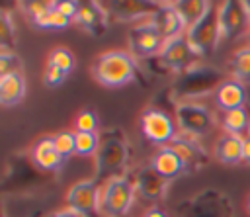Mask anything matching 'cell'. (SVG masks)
Masks as SVG:
<instances>
[{
	"instance_id": "74e56055",
	"label": "cell",
	"mask_w": 250,
	"mask_h": 217,
	"mask_svg": "<svg viewBox=\"0 0 250 217\" xmlns=\"http://www.w3.org/2000/svg\"><path fill=\"white\" fill-rule=\"evenodd\" d=\"M143 217H168V213H166L162 207L152 205L150 209H146V211H145V215H143Z\"/></svg>"
},
{
	"instance_id": "3957f363",
	"label": "cell",
	"mask_w": 250,
	"mask_h": 217,
	"mask_svg": "<svg viewBox=\"0 0 250 217\" xmlns=\"http://www.w3.org/2000/svg\"><path fill=\"white\" fill-rule=\"evenodd\" d=\"M223 72L211 65H197L182 74L176 76V80L172 82L170 94L178 104L184 102H193L195 98L207 96V94H215L217 88L223 84Z\"/></svg>"
},
{
	"instance_id": "60d3db41",
	"label": "cell",
	"mask_w": 250,
	"mask_h": 217,
	"mask_svg": "<svg viewBox=\"0 0 250 217\" xmlns=\"http://www.w3.org/2000/svg\"><path fill=\"white\" fill-rule=\"evenodd\" d=\"M246 209H248V213H250V194H248V197H246Z\"/></svg>"
},
{
	"instance_id": "2e32d148",
	"label": "cell",
	"mask_w": 250,
	"mask_h": 217,
	"mask_svg": "<svg viewBox=\"0 0 250 217\" xmlns=\"http://www.w3.org/2000/svg\"><path fill=\"white\" fill-rule=\"evenodd\" d=\"M168 180L164 176H160L152 166H145L135 174V186H137V194L146 199V201H160L166 197L168 192Z\"/></svg>"
},
{
	"instance_id": "8d00e7d4",
	"label": "cell",
	"mask_w": 250,
	"mask_h": 217,
	"mask_svg": "<svg viewBox=\"0 0 250 217\" xmlns=\"http://www.w3.org/2000/svg\"><path fill=\"white\" fill-rule=\"evenodd\" d=\"M49 217H86V215H82V213H78V211H74L70 207H64V209H59V211L51 213Z\"/></svg>"
},
{
	"instance_id": "d6986e66",
	"label": "cell",
	"mask_w": 250,
	"mask_h": 217,
	"mask_svg": "<svg viewBox=\"0 0 250 217\" xmlns=\"http://www.w3.org/2000/svg\"><path fill=\"white\" fill-rule=\"evenodd\" d=\"M31 160H33V164H35L41 172H45V174L57 172V170L64 164L62 156H61V154L57 152V149H55L53 137H43V139H39V141L33 145V149H31Z\"/></svg>"
},
{
	"instance_id": "4dcf8cb0",
	"label": "cell",
	"mask_w": 250,
	"mask_h": 217,
	"mask_svg": "<svg viewBox=\"0 0 250 217\" xmlns=\"http://www.w3.org/2000/svg\"><path fill=\"white\" fill-rule=\"evenodd\" d=\"M49 65H53V66H57V68H61L62 72L68 74L74 68V55L66 47H57L49 55Z\"/></svg>"
},
{
	"instance_id": "ab89813d",
	"label": "cell",
	"mask_w": 250,
	"mask_h": 217,
	"mask_svg": "<svg viewBox=\"0 0 250 217\" xmlns=\"http://www.w3.org/2000/svg\"><path fill=\"white\" fill-rule=\"evenodd\" d=\"M27 217H43V211H39V209H37V211H33V213H31V215H27Z\"/></svg>"
},
{
	"instance_id": "5bb4252c",
	"label": "cell",
	"mask_w": 250,
	"mask_h": 217,
	"mask_svg": "<svg viewBox=\"0 0 250 217\" xmlns=\"http://www.w3.org/2000/svg\"><path fill=\"white\" fill-rule=\"evenodd\" d=\"M109 12L105 8V4L102 2H92V0H84L78 4V14H76V20L74 23H78L84 31H88L90 35L98 37L102 33L107 31V25H109Z\"/></svg>"
},
{
	"instance_id": "d6a6232c",
	"label": "cell",
	"mask_w": 250,
	"mask_h": 217,
	"mask_svg": "<svg viewBox=\"0 0 250 217\" xmlns=\"http://www.w3.org/2000/svg\"><path fill=\"white\" fill-rule=\"evenodd\" d=\"M98 113L92 111V109H84L76 115L74 119V131H80V133H98Z\"/></svg>"
},
{
	"instance_id": "f546056e",
	"label": "cell",
	"mask_w": 250,
	"mask_h": 217,
	"mask_svg": "<svg viewBox=\"0 0 250 217\" xmlns=\"http://www.w3.org/2000/svg\"><path fill=\"white\" fill-rule=\"evenodd\" d=\"M53 143H55V149L62 156L64 162L72 154H76V137H74V131H61V133L53 135Z\"/></svg>"
},
{
	"instance_id": "52a82bcc",
	"label": "cell",
	"mask_w": 250,
	"mask_h": 217,
	"mask_svg": "<svg viewBox=\"0 0 250 217\" xmlns=\"http://www.w3.org/2000/svg\"><path fill=\"white\" fill-rule=\"evenodd\" d=\"M174 119L178 123L180 133L191 135L195 139H201V137L209 135L217 125V119H215L213 111L207 106L197 104V102L178 104L176 109H174Z\"/></svg>"
},
{
	"instance_id": "b9f144b4",
	"label": "cell",
	"mask_w": 250,
	"mask_h": 217,
	"mask_svg": "<svg viewBox=\"0 0 250 217\" xmlns=\"http://www.w3.org/2000/svg\"><path fill=\"white\" fill-rule=\"evenodd\" d=\"M246 10H248V14H250V2H246Z\"/></svg>"
},
{
	"instance_id": "d4e9b609",
	"label": "cell",
	"mask_w": 250,
	"mask_h": 217,
	"mask_svg": "<svg viewBox=\"0 0 250 217\" xmlns=\"http://www.w3.org/2000/svg\"><path fill=\"white\" fill-rule=\"evenodd\" d=\"M221 127L225 129V133L229 135H236V137H248L250 135V113L246 108H236L230 111H223L221 113Z\"/></svg>"
},
{
	"instance_id": "30bf717a",
	"label": "cell",
	"mask_w": 250,
	"mask_h": 217,
	"mask_svg": "<svg viewBox=\"0 0 250 217\" xmlns=\"http://www.w3.org/2000/svg\"><path fill=\"white\" fill-rule=\"evenodd\" d=\"M156 59L166 70L182 74V72L197 66L201 57L195 53V49L191 47V43L188 41V37L184 33V35H178L174 39H168Z\"/></svg>"
},
{
	"instance_id": "9c48e42d",
	"label": "cell",
	"mask_w": 250,
	"mask_h": 217,
	"mask_svg": "<svg viewBox=\"0 0 250 217\" xmlns=\"http://www.w3.org/2000/svg\"><path fill=\"white\" fill-rule=\"evenodd\" d=\"M141 131L145 135V139L152 145L160 147H168L176 135L180 133L176 119H172L164 109L160 108H150L141 115Z\"/></svg>"
},
{
	"instance_id": "7402d4cb",
	"label": "cell",
	"mask_w": 250,
	"mask_h": 217,
	"mask_svg": "<svg viewBox=\"0 0 250 217\" xmlns=\"http://www.w3.org/2000/svg\"><path fill=\"white\" fill-rule=\"evenodd\" d=\"M152 22L156 23V27L160 29V33L164 35V39H166V41L186 33L184 22H182V18L178 16V12L174 10L172 2H162L160 10L154 14Z\"/></svg>"
},
{
	"instance_id": "836d02e7",
	"label": "cell",
	"mask_w": 250,
	"mask_h": 217,
	"mask_svg": "<svg viewBox=\"0 0 250 217\" xmlns=\"http://www.w3.org/2000/svg\"><path fill=\"white\" fill-rule=\"evenodd\" d=\"M12 72H21V59L16 51H0V78Z\"/></svg>"
},
{
	"instance_id": "ac0fdd59",
	"label": "cell",
	"mask_w": 250,
	"mask_h": 217,
	"mask_svg": "<svg viewBox=\"0 0 250 217\" xmlns=\"http://www.w3.org/2000/svg\"><path fill=\"white\" fill-rule=\"evenodd\" d=\"M41 170L31 162H27L23 156H16L14 158V166L8 168V174H6V180H4V188H8L10 184H14L16 190H21V188H29L33 186V182H43V176L39 174Z\"/></svg>"
},
{
	"instance_id": "9a60e30c",
	"label": "cell",
	"mask_w": 250,
	"mask_h": 217,
	"mask_svg": "<svg viewBox=\"0 0 250 217\" xmlns=\"http://www.w3.org/2000/svg\"><path fill=\"white\" fill-rule=\"evenodd\" d=\"M170 147L182 156L188 172H195L199 170L207 160H209V154L205 151V147L201 145V139H195L191 135H186V133H178L176 139L170 143Z\"/></svg>"
},
{
	"instance_id": "f35d334b",
	"label": "cell",
	"mask_w": 250,
	"mask_h": 217,
	"mask_svg": "<svg viewBox=\"0 0 250 217\" xmlns=\"http://www.w3.org/2000/svg\"><path fill=\"white\" fill-rule=\"evenodd\" d=\"M242 162L250 164V135L244 137V158H242Z\"/></svg>"
},
{
	"instance_id": "4316f807",
	"label": "cell",
	"mask_w": 250,
	"mask_h": 217,
	"mask_svg": "<svg viewBox=\"0 0 250 217\" xmlns=\"http://www.w3.org/2000/svg\"><path fill=\"white\" fill-rule=\"evenodd\" d=\"M74 137H76V154L78 156H96L98 154V149L102 143V137L98 133L74 131Z\"/></svg>"
},
{
	"instance_id": "4fadbf2b",
	"label": "cell",
	"mask_w": 250,
	"mask_h": 217,
	"mask_svg": "<svg viewBox=\"0 0 250 217\" xmlns=\"http://www.w3.org/2000/svg\"><path fill=\"white\" fill-rule=\"evenodd\" d=\"M162 2H152V0H117L105 4L109 16L117 22H145L152 20L154 14L160 10Z\"/></svg>"
},
{
	"instance_id": "7c38bea8",
	"label": "cell",
	"mask_w": 250,
	"mask_h": 217,
	"mask_svg": "<svg viewBox=\"0 0 250 217\" xmlns=\"http://www.w3.org/2000/svg\"><path fill=\"white\" fill-rule=\"evenodd\" d=\"M100 201H102V186L94 178L80 180L72 184L66 192V205L86 217H96L98 213H102Z\"/></svg>"
},
{
	"instance_id": "ba28073f",
	"label": "cell",
	"mask_w": 250,
	"mask_h": 217,
	"mask_svg": "<svg viewBox=\"0 0 250 217\" xmlns=\"http://www.w3.org/2000/svg\"><path fill=\"white\" fill-rule=\"evenodd\" d=\"M164 43H166V39L152 20H145L141 23H135L129 29V53L135 59L158 57Z\"/></svg>"
},
{
	"instance_id": "83f0119b",
	"label": "cell",
	"mask_w": 250,
	"mask_h": 217,
	"mask_svg": "<svg viewBox=\"0 0 250 217\" xmlns=\"http://www.w3.org/2000/svg\"><path fill=\"white\" fill-rule=\"evenodd\" d=\"M70 23H72V20H68L64 14H61L57 10V6L53 4V8L45 16H41L33 25H37L39 29H66V27H70Z\"/></svg>"
},
{
	"instance_id": "7a4b0ae2",
	"label": "cell",
	"mask_w": 250,
	"mask_h": 217,
	"mask_svg": "<svg viewBox=\"0 0 250 217\" xmlns=\"http://www.w3.org/2000/svg\"><path fill=\"white\" fill-rule=\"evenodd\" d=\"M92 76L102 86L119 88L139 78V65L129 51L113 49L96 57L92 65Z\"/></svg>"
},
{
	"instance_id": "277c9868",
	"label": "cell",
	"mask_w": 250,
	"mask_h": 217,
	"mask_svg": "<svg viewBox=\"0 0 250 217\" xmlns=\"http://www.w3.org/2000/svg\"><path fill=\"white\" fill-rule=\"evenodd\" d=\"M176 217H236L230 197L215 188H207L176 207Z\"/></svg>"
},
{
	"instance_id": "603a6c76",
	"label": "cell",
	"mask_w": 250,
	"mask_h": 217,
	"mask_svg": "<svg viewBox=\"0 0 250 217\" xmlns=\"http://www.w3.org/2000/svg\"><path fill=\"white\" fill-rule=\"evenodd\" d=\"M25 96V78L23 72H12L0 78V104L12 108L20 104Z\"/></svg>"
},
{
	"instance_id": "7bdbcfd3",
	"label": "cell",
	"mask_w": 250,
	"mask_h": 217,
	"mask_svg": "<svg viewBox=\"0 0 250 217\" xmlns=\"http://www.w3.org/2000/svg\"><path fill=\"white\" fill-rule=\"evenodd\" d=\"M248 37H250V31H248Z\"/></svg>"
},
{
	"instance_id": "f1b7e54d",
	"label": "cell",
	"mask_w": 250,
	"mask_h": 217,
	"mask_svg": "<svg viewBox=\"0 0 250 217\" xmlns=\"http://www.w3.org/2000/svg\"><path fill=\"white\" fill-rule=\"evenodd\" d=\"M16 41V25L8 10H0V45L2 51H12Z\"/></svg>"
},
{
	"instance_id": "e575fe53",
	"label": "cell",
	"mask_w": 250,
	"mask_h": 217,
	"mask_svg": "<svg viewBox=\"0 0 250 217\" xmlns=\"http://www.w3.org/2000/svg\"><path fill=\"white\" fill-rule=\"evenodd\" d=\"M64 78H66V72H62L61 68H57V66H53V65L47 63V66L43 70V84L45 86H53L55 88V86L62 84Z\"/></svg>"
},
{
	"instance_id": "cb8c5ba5",
	"label": "cell",
	"mask_w": 250,
	"mask_h": 217,
	"mask_svg": "<svg viewBox=\"0 0 250 217\" xmlns=\"http://www.w3.org/2000/svg\"><path fill=\"white\" fill-rule=\"evenodd\" d=\"M172 6L178 12V16L182 18L184 27L188 31L207 14L211 2H205V0H174Z\"/></svg>"
},
{
	"instance_id": "6da1fadb",
	"label": "cell",
	"mask_w": 250,
	"mask_h": 217,
	"mask_svg": "<svg viewBox=\"0 0 250 217\" xmlns=\"http://www.w3.org/2000/svg\"><path fill=\"white\" fill-rule=\"evenodd\" d=\"M131 149L127 139L119 129H109L102 135V143L96 154V176L94 180L104 186L105 182L125 176V168L129 164Z\"/></svg>"
},
{
	"instance_id": "d590c367",
	"label": "cell",
	"mask_w": 250,
	"mask_h": 217,
	"mask_svg": "<svg viewBox=\"0 0 250 217\" xmlns=\"http://www.w3.org/2000/svg\"><path fill=\"white\" fill-rule=\"evenodd\" d=\"M78 4L80 2H74V0H61V2H55V6H57V10L61 12V14H64L68 20H76V14H78Z\"/></svg>"
},
{
	"instance_id": "8992f818",
	"label": "cell",
	"mask_w": 250,
	"mask_h": 217,
	"mask_svg": "<svg viewBox=\"0 0 250 217\" xmlns=\"http://www.w3.org/2000/svg\"><path fill=\"white\" fill-rule=\"evenodd\" d=\"M186 37H188V41L191 43V47L195 49V53L199 57L213 55V51L223 41L221 23H219V4L217 2H211L207 14L191 29L186 31Z\"/></svg>"
},
{
	"instance_id": "5b68a950",
	"label": "cell",
	"mask_w": 250,
	"mask_h": 217,
	"mask_svg": "<svg viewBox=\"0 0 250 217\" xmlns=\"http://www.w3.org/2000/svg\"><path fill=\"white\" fill-rule=\"evenodd\" d=\"M137 197L135 178L117 176L102 186V201L100 209L105 217H125Z\"/></svg>"
},
{
	"instance_id": "e0dca14e",
	"label": "cell",
	"mask_w": 250,
	"mask_h": 217,
	"mask_svg": "<svg viewBox=\"0 0 250 217\" xmlns=\"http://www.w3.org/2000/svg\"><path fill=\"white\" fill-rule=\"evenodd\" d=\"M150 166H152L160 176H164L168 182H170V180H176V178H180L182 174L188 172V168H186L182 156H180L170 145H168V147H160V149L154 152V156H152V160H150Z\"/></svg>"
},
{
	"instance_id": "8fae6325",
	"label": "cell",
	"mask_w": 250,
	"mask_h": 217,
	"mask_svg": "<svg viewBox=\"0 0 250 217\" xmlns=\"http://www.w3.org/2000/svg\"><path fill=\"white\" fill-rule=\"evenodd\" d=\"M219 23L223 41L238 39L240 35L250 31V14L246 10V2L242 0H227L219 4Z\"/></svg>"
},
{
	"instance_id": "ffe728a7",
	"label": "cell",
	"mask_w": 250,
	"mask_h": 217,
	"mask_svg": "<svg viewBox=\"0 0 250 217\" xmlns=\"http://www.w3.org/2000/svg\"><path fill=\"white\" fill-rule=\"evenodd\" d=\"M215 102L221 111H230L236 108H244L246 104V88L242 82L234 78H225L223 84L215 92Z\"/></svg>"
},
{
	"instance_id": "1f68e13d",
	"label": "cell",
	"mask_w": 250,
	"mask_h": 217,
	"mask_svg": "<svg viewBox=\"0 0 250 217\" xmlns=\"http://www.w3.org/2000/svg\"><path fill=\"white\" fill-rule=\"evenodd\" d=\"M55 2H45V0H31V2H20L18 6L21 8V12L31 20V23H35L41 16H45Z\"/></svg>"
},
{
	"instance_id": "44dd1931",
	"label": "cell",
	"mask_w": 250,
	"mask_h": 217,
	"mask_svg": "<svg viewBox=\"0 0 250 217\" xmlns=\"http://www.w3.org/2000/svg\"><path fill=\"white\" fill-rule=\"evenodd\" d=\"M213 154L223 164H238L244 158V139L225 133L215 141Z\"/></svg>"
},
{
	"instance_id": "484cf974",
	"label": "cell",
	"mask_w": 250,
	"mask_h": 217,
	"mask_svg": "<svg viewBox=\"0 0 250 217\" xmlns=\"http://www.w3.org/2000/svg\"><path fill=\"white\" fill-rule=\"evenodd\" d=\"M230 72H232L234 80H238L242 84L250 82V45H244L234 51V55L230 59Z\"/></svg>"
}]
</instances>
